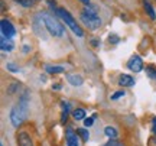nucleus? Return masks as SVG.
Masks as SVG:
<instances>
[{"instance_id": "nucleus-16", "label": "nucleus", "mask_w": 156, "mask_h": 146, "mask_svg": "<svg viewBox=\"0 0 156 146\" xmlns=\"http://www.w3.org/2000/svg\"><path fill=\"white\" fill-rule=\"evenodd\" d=\"M87 129H88V127H80V129H77L78 136H80L84 142H88V139H90V132Z\"/></svg>"}, {"instance_id": "nucleus-33", "label": "nucleus", "mask_w": 156, "mask_h": 146, "mask_svg": "<svg viewBox=\"0 0 156 146\" xmlns=\"http://www.w3.org/2000/svg\"><path fill=\"white\" fill-rule=\"evenodd\" d=\"M155 142H156V141H155Z\"/></svg>"}, {"instance_id": "nucleus-14", "label": "nucleus", "mask_w": 156, "mask_h": 146, "mask_svg": "<svg viewBox=\"0 0 156 146\" xmlns=\"http://www.w3.org/2000/svg\"><path fill=\"white\" fill-rule=\"evenodd\" d=\"M45 71L48 74H62L65 73V67L62 65H45Z\"/></svg>"}, {"instance_id": "nucleus-18", "label": "nucleus", "mask_w": 156, "mask_h": 146, "mask_svg": "<svg viewBox=\"0 0 156 146\" xmlns=\"http://www.w3.org/2000/svg\"><path fill=\"white\" fill-rule=\"evenodd\" d=\"M145 71H146V75H147L149 78L156 81V68L153 67V65H147V67L145 68Z\"/></svg>"}, {"instance_id": "nucleus-20", "label": "nucleus", "mask_w": 156, "mask_h": 146, "mask_svg": "<svg viewBox=\"0 0 156 146\" xmlns=\"http://www.w3.org/2000/svg\"><path fill=\"white\" fill-rule=\"evenodd\" d=\"M13 2L19 3V5L23 6V7H32V6L35 5V0H13Z\"/></svg>"}, {"instance_id": "nucleus-12", "label": "nucleus", "mask_w": 156, "mask_h": 146, "mask_svg": "<svg viewBox=\"0 0 156 146\" xmlns=\"http://www.w3.org/2000/svg\"><path fill=\"white\" fill-rule=\"evenodd\" d=\"M67 81L74 87H80V85H83L84 78L78 74H67Z\"/></svg>"}, {"instance_id": "nucleus-26", "label": "nucleus", "mask_w": 156, "mask_h": 146, "mask_svg": "<svg viewBox=\"0 0 156 146\" xmlns=\"http://www.w3.org/2000/svg\"><path fill=\"white\" fill-rule=\"evenodd\" d=\"M52 90H55V91L62 90V84L61 83H55V84H52Z\"/></svg>"}, {"instance_id": "nucleus-19", "label": "nucleus", "mask_w": 156, "mask_h": 146, "mask_svg": "<svg viewBox=\"0 0 156 146\" xmlns=\"http://www.w3.org/2000/svg\"><path fill=\"white\" fill-rule=\"evenodd\" d=\"M124 96H126V91H124V90H119V91L113 93L112 96H110V100L116 101V100H119V98H122V97H124Z\"/></svg>"}, {"instance_id": "nucleus-1", "label": "nucleus", "mask_w": 156, "mask_h": 146, "mask_svg": "<svg viewBox=\"0 0 156 146\" xmlns=\"http://www.w3.org/2000/svg\"><path fill=\"white\" fill-rule=\"evenodd\" d=\"M80 20L85 28L95 30L101 26V17L97 15V7L91 5H85L84 10L80 15Z\"/></svg>"}, {"instance_id": "nucleus-31", "label": "nucleus", "mask_w": 156, "mask_h": 146, "mask_svg": "<svg viewBox=\"0 0 156 146\" xmlns=\"http://www.w3.org/2000/svg\"><path fill=\"white\" fill-rule=\"evenodd\" d=\"M29 51H30V48H29V46H23V52H29Z\"/></svg>"}, {"instance_id": "nucleus-21", "label": "nucleus", "mask_w": 156, "mask_h": 146, "mask_svg": "<svg viewBox=\"0 0 156 146\" xmlns=\"http://www.w3.org/2000/svg\"><path fill=\"white\" fill-rule=\"evenodd\" d=\"M6 68H7L10 73H13V74H16V73L20 71V68L17 67L16 64H13V62H7V64H6Z\"/></svg>"}, {"instance_id": "nucleus-25", "label": "nucleus", "mask_w": 156, "mask_h": 146, "mask_svg": "<svg viewBox=\"0 0 156 146\" xmlns=\"http://www.w3.org/2000/svg\"><path fill=\"white\" fill-rule=\"evenodd\" d=\"M90 44H91V46H93V48H97V46H100L101 41L98 39V38H91V39H90Z\"/></svg>"}, {"instance_id": "nucleus-27", "label": "nucleus", "mask_w": 156, "mask_h": 146, "mask_svg": "<svg viewBox=\"0 0 156 146\" xmlns=\"http://www.w3.org/2000/svg\"><path fill=\"white\" fill-rule=\"evenodd\" d=\"M152 132L156 135V116L152 117Z\"/></svg>"}, {"instance_id": "nucleus-8", "label": "nucleus", "mask_w": 156, "mask_h": 146, "mask_svg": "<svg viewBox=\"0 0 156 146\" xmlns=\"http://www.w3.org/2000/svg\"><path fill=\"white\" fill-rule=\"evenodd\" d=\"M0 48L3 52H10L15 49V42L12 38H7L5 35H2V39H0Z\"/></svg>"}, {"instance_id": "nucleus-4", "label": "nucleus", "mask_w": 156, "mask_h": 146, "mask_svg": "<svg viewBox=\"0 0 156 146\" xmlns=\"http://www.w3.org/2000/svg\"><path fill=\"white\" fill-rule=\"evenodd\" d=\"M26 116H28V110H26V109H23V107L17 103L16 106L12 107L10 114H9V119H10L12 126H13V127H19V126L23 123V120L26 119Z\"/></svg>"}, {"instance_id": "nucleus-11", "label": "nucleus", "mask_w": 156, "mask_h": 146, "mask_svg": "<svg viewBox=\"0 0 156 146\" xmlns=\"http://www.w3.org/2000/svg\"><path fill=\"white\" fill-rule=\"evenodd\" d=\"M17 146H34V142L26 132L17 133Z\"/></svg>"}, {"instance_id": "nucleus-6", "label": "nucleus", "mask_w": 156, "mask_h": 146, "mask_svg": "<svg viewBox=\"0 0 156 146\" xmlns=\"http://www.w3.org/2000/svg\"><path fill=\"white\" fill-rule=\"evenodd\" d=\"M0 29H2V35H5L7 38H13L16 35V28L7 19H2L0 20Z\"/></svg>"}, {"instance_id": "nucleus-28", "label": "nucleus", "mask_w": 156, "mask_h": 146, "mask_svg": "<svg viewBox=\"0 0 156 146\" xmlns=\"http://www.w3.org/2000/svg\"><path fill=\"white\" fill-rule=\"evenodd\" d=\"M48 5H49V7H54V9H56V5H55V2H54V0H49V2H48Z\"/></svg>"}, {"instance_id": "nucleus-15", "label": "nucleus", "mask_w": 156, "mask_h": 146, "mask_svg": "<svg viewBox=\"0 0 156 146\" xmlns=\"http://www.w3.org/2000/svg\"><path fill=\"white\" fill-rule=\"evenodd\" d=\"M104 135H106L108 139H117L119 132H117L114 127H112V126H107L106 129H104Z\"/></svg>"}, {"instance_id": "nucleus-30", "label": "nucleus", "mask_w": 156, "mask_h": 146, "mask_svg": "<svg viewBox=\"0 0 156 146\" xmlns=\"http://www.w3.org/2000/svg\"><path fill=\"white\" fill-rule=\"evenodd\" d=\"M78 2H80V3H83V5H90V2H91V0H78Z\"/></svg>"}, {"instance_id": "nucleus-9", "label": "nucleus", "mask_w": 156, "mask_h": 146, "mask_svg": "<svg viewBox=\"0 0 156 146\" xmlns=\"http://www.w3.org/2000/svg\"><path fill=\"white\" fill-rule=\"evenodd\" d=\"M69 112H71V106L67 100L61 101V124H67L68 116H69Z\"/></svg>"}, {"instance_id": "nucleus-23", "label": "nucleus", "mask_w": 156, "mask_h": 146, "mask_svg": "<svg viewBox=\"0 0 156 146\" xmlns=\"http://www.w3.org/2000/svg\"><path fill=\"white\" fill-rule=\"evenodd\" d=\"M19 87H20V85L17 84V83H13V84H10L7 87V93H9V94H13V93H16V90H19Z\"/></svg>"}, {"instance_id": "nucleus-32", "label": "nucleus", "mask_w": 156, "mask_h": 146, "mask_svg": "<svg viewBox=\"0 0 156 146\" xmlns=\"http://www.w3.org/2000/svg\"><path fill=\"white\" fill-rule=\"evenodd\" d=\"M0 146H3V143H0Z\"/></svg>"}, {"instance_id": "nucleus-22", "label": "nucleus", "mask_w": 156, "mask_h": 146, "mask_svg": "<svg viewBox=\"0 0 156 146\" xmlns=\"http://www.w3.org/2000/svg\"><path fill=\"white\" fill-rule=\"evenodd\" d=\"M108 42L110 44H113V45H117V44H120V36L116 34H112L110 36H108Z\"/></svg>"}, {"instance_id": "nucleus-24", "label": "nucleus", "mask_w": 156, "mask_h": 146, "mask_svg": "<svg viewBox=\"0 0 156 146\" xmlns=\"http://www.w3.org/2000/svg\"><path fill=\"white\" fill-rule=\"evenodd\" d=\"M94 119H95V116H91V117L84 119V126H85V127H91V126L94 124Z\"/></svg>"}, {"instance_id": "nucleus-13", "label": "nucleus", "mask_w": 156, "mask_h": 146, "mask_svg": "<svg viewBox=\"0 0 156 146\" xmlns=\"http://www.w3.org/2000/svg\"><path fill=\"white\" fill-rule=\"evenodd\" d=\"M143 7H145L146 15L151 17L152 20H156V12H155V9H153V6H152V3L149 0H143Z\"/></svg>"}, {"instance_id": "nucleus-5", "label": "nucleus", "mask_w": 156, "mask_h": 146, "mask_svg": "<svg viewBox=\"0 0 156 146\" xmlns=\"http://www.w3.org/2000/svg\"><path fill=\"white\" fill-rule=\"evenodd\" d=\"M127 68L130 71H133V73H142L143 69H145V65H143V61H142V58H140L137 54H134L129 58L127 61Z\"/></svg>"}, {"instance_id": "nucleus-2", "label": "nucleus", "mask_w": 156, "mask_h": 146, "mask_svg": "<svg viewBox=\"0 0 156 146\" xmlns=\"http://www.w3.org/2000/svg\"><path fill=\"white\" fill-rule=\"evenodd\" d=\"M55 15L67 25L68 28L71 29V32H73L75 36H78V38H83L84 36V29L78 25V22L74 19V16L67 10V9H64V7H56Z\"/></svg>"}, {"instance_id": "nucleus-10", "label": "nucleus", "mask_w": 156, "mask_h": 146, "mask_svg": "<svg viewBox=\"0 0 156 146\" xmlns=\"http://www.w3.org/2000/svg\"><path fill=\"white\" fill-rule=\"evenodd\" d=\"M119 85L120 87H133L136 84V80L132 77V75H129V74H122L120 77H119Z\"/></svg>"}, {"instance_id": "nucleus-3", "label": "nucleus", "mask_w": 156, "mask_h": 146, "mask_svg": "<svg viewBox=\"0 0 156 146\" xmlns=\"http://www.w3.org/2000/svg\"><path fill=\"white\" fill-rule=\"evenodd\" d=\"M41 17H42V22H44L46 30L49 32V35L55 36V38H61L64 35L65 29H64V26H62V23L59 20H56L55 17L48 15V13H42Z\"/></svg>"}, {"instance_id": "nucleus-29", "label": "nucleus", "mask_w": 156, "mask_h": 146, "mask_svg": "<svg viewBox=\"0 0 156 146\" xmlns=\"http://www.w3.org/2000/svg\"><path fill=\"white\" fill-rule=\"evenodd\" d=\"M106 146H123V145L117 143V142H112V143H108V145H106Z\"/></svg>"}, {"instance_id": "nucleus-7", "label": "nucleus", "mask_w": 156, "mask_h": 146, "mask_svg": "<svg viewBox=\"0 0 156 146\" xmlns=\"http://www.w3.org/2000/svg\"><path fill=\"white\" fill-rule=\"evenodd\" d=\"M65 142H67V146H80L78 133L74 132L71 127H67L65 130Z\"/></svg>"}, {"instance_id": "nucleus-17", "label": "nucleus", "mask_w": 156, "mask_h": 146, "mask_svg": "<svg viewBox=\"0 0 156 146\" xmlns=\"http://www.w3.org/2000/svg\"><path fill=\"white\" fill-rule=\"evenodd\" d=\"M73 117L75 119V120H83V119H85V110L84 109H75V110H73Z\"/></svg>"}]
</instances>
